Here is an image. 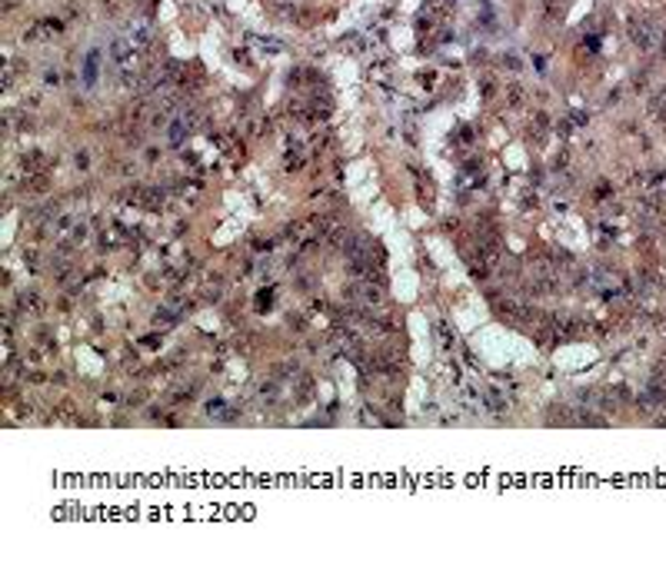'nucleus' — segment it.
<instances>
[{"label":"nucleus","instance_id":"1","mask_svg":"<svg viewBox=\"0 0 666 562\" xmlns=\"http://www.w3.org/2000/svg\"><path fill=\"white\" fill-rule=\"evenodd\" d=\"M97 67H100V54L94 50V54H87V67H83V83H87V87L97 80Z\"/></svg>","mask_w":666,"mask_h":562},{"label":"nucleus","instance_id":"2","mask_svg":"<svg viewBox=\"0 0 666 562\" xmlns=\"http://www.w3.org/2000/svg\"><path fill=\"white\" fill-rule=\"evenodd\" d=\"M184 136H187V127H184V123H173V127H170V136H167V140L173 143V147H180V143H184Z\"/></svg>","mask_w":666,"mask_h":562}]
</instances>
